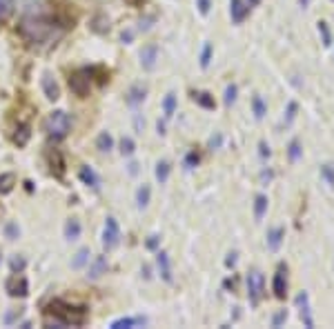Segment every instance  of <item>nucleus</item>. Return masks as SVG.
Returning a JSON list of instances; mask_svg holds the SVG:
<instances>
[{
    "mask_svg": "<svg viewBox=\"0 0 334 329\" xmlns=\"http://www.w3.org/2000/svg\"><path fill=\"white\" fill-rule=\"evenodd\" d=\"M67 25H60L58 20L47 16H25L18 22V34L29 45H52L65 34Z\"/></svg>",
    "mask_w": 334,
    "mask_h": 329,
    "instance_id": "obj_1",
    "label": "nucleus"
},
{
    "mask_svg": "<svg viewBox=\"0 0 334 329\" xmlns=\"http://www.w3.org/2000/svg\"><path fill=\"white\" fill-rule=\"evenodd\" d=\"M87 322V309L74 307V305L60 300H52L45 309V325L47 327H81Z\"/></svg>",
    "mask_w": 334,
    "mask_h": 329,
    "instance_id": "obj_2",
    "label": "nucleus"
},
{
    "mask_svg": "<svg viewBox=\"0 0 334 329\" xmlns=\"http://www.w3.org/2000/svg\"><path fill=\"white\" fill-rule=\"evenodd\" d=\"M69 129H71V118L67 112H54L45 118V131L49 133L52 138H56V140L65 138L67 133H69Z\"/></svg>",
    "mask_w": 334,
    "mask_h": 329,
    "instance_id": "obj_3",
    "label": "nucleus"
},
{
    "mask_svg": "<svg viewBox=\"0 0 334 329\" xmlns=\"http://www.w3.org/2000/svg\"><path fill=\"white\" fill-rule=\"evenodd\" d=\"M69 87L81 98L89 96V89H92V67H83V69L74 71L69 76Z\"/></svg>",
    "mask_w": 334,
    "mask_h": 329,
    "instance_id": "obj_4",
    "label": "nucleus"
},
{
    "mask_svg": "<svg viewBox=\"0 0 334 329\" xmlns=\"http://www.w3.org/2000/svg\"><path fill=\"white\" fill-rule=\"evenodd\" d=\"M263 291H265L263 273H261L259 269H252L250 273H247V296H250V303L259 305L261 298H263Z\"/></svg>",
    "mask_w": 334,
    "mask_h": 329,
    "instance_id": "obj_5",
    "label": "nucleus"
},
{
    "mask_svg": "<svg viewBox=\"0 0 334 329\" xmlns=\"http://www.w3.org/2000/svg\"><path fill=\"white\" fill-rule=\"evenodd\" d=\"M120 242V227L116 223V218H107L105 223V231H102V245L105 249H114Z\"/></svg>",
    "mask_w": 334,
    "mask_h": 329,
    "instance_id": "obj_6",
    "label": "nucleus"
},
{
    "mask_svg": "<svg viewBox=\"0 0 334 329\" xmlns=\"http://www.w3.org/2000/svg\"><path fill=\"white\" fill-rule=\"evenodd\" d=\"M5 289L9 291V296H20V298H25V296L29 294V283H27L25 276H18V273L14 271V276L7 280Z\"/></svg>",
    "mask_w": 334,
    "mask_h": 329,
    "instance_id": "obj_7",
    "label": "nucleus"
},
{
    "mask_svg": "<svg viewBox=\"0 0 334 329\" xmlns=\"http://www.w3.org/2000/svg\"><path fill=\"white\" fill-rule=\"evenodd\" d=\"M47 160H49V172L56 176L58 180H63L65 178V158H63V154H60L58 149H49L47 151Z\"/></svg>",
    "mask_w": 334,
    "mask_h": 329,
    "instance_id": "obj_8",
    "label": "nucleus"
},
{
    "mask_svg": "<svg viewBox=\"0 0 334 329\" xmlns=\"http://www.w3.org/2000/svg\"><path fill=\"white\" fill-rule=\"evenodd\" d=\"M272 289H274L276 298H285V294H288V267L285 265H278V269L274 273V285H272Z\"/></svg>",
    "mask_w": 334,
    "mask_h": 329,
    "instance_id": "obj_9",
    "label": "nucleus"
},
{
    "mask_svg": "<svg viewBox=\"0 0 334 329\" xmlns=\"http://www.w3.org/2000/svg\"><path fill=\"white\" fill-rule=\"evenodd\" d=\"M229 14H232L234 22H243L250 14V3L245 0H229Z\"/></svg>",
    "mask_w": 334,
    "mask_h": 329,
    "instance_id": "obj_10",
    "label": "nucleus"
},
{
    "mask_svg": "<svg viewBox=\"0 0 334 329\" xmlns=\"http://www.w3.org/2000/svg\"><path fill=\"white\" fill-rule=\"evenodd\" d=\"M296 305H299V309H301V318H303V322H305V327L312 329L314 320H312V314H310V303H307V294H305V291H301V294L296 296Z\"/></svg>",
    "mask_w": 334,
    "mask_h": 329,
    "instance_id": "obj_11",
    "label": "nucleus"
},
{
    "mask_svg": "<svg viewBox=\"0 0 334 329\" xmlns=\"http://www.w3.org/2000/svg\"><path fill=\"white\" fill-rule=\"evenodd\" d=\"M156 56H159V47L156 45H147L145 49L141 51V63L145 69H154V65H156Z\"/></svg>",
    "mask_w": 334,
    "mask_h": 329,
    "instance_id": "obj_12",
    "label": "nucleus"
},
{
    "mask_svg": "<svg viewBox=\"0 0 334 329\" xmlns=\"http://www.w3.org/2000/svg\"><path fill=\"white\" fill-rule=\"evenodd\" d=\"M42 91H45V96H47L49 100H58V98H60V89H58L56 80H54L49 74L42 76Z\"/></svg>",
    "mask_w": 334,
    "mask_h": 329,
    "instance_id": "obj_13",
    "label": "nucleus"
},
{
    "mask_svg": "<svg viewBox=\"0 0 334 329\" xmlns=\"http://www.w3.org/2000/svg\"><path fill=\"white\" fill-rule=\"evenodd\" d=\"M156 263H159L163 280H165V283H172V265H169V256L165 252H159L156 254Z\"/></svg>",
    "mask_w": 334,
    "mask_h": 329,
    "instance_id": "obj_14",
    "label": "nucleus"
},
{
    "mask_svg": "<svg viewBox=\"0 0 334 329\" xmlns=\"http://www.w3.org/2000/svg\"><path fill=\"white\" fill-rule=\"evenodd\" d=\"M105 271H107V260H105V256H96V258H94V263H92V267H89L87 278L98 280V278H100Z\"/></svg>",
    "mask_w": 334,
    "mask_h": 329,
    "instance_id": "obj_15",
    "label": "nucleus"
},
{
    "mask_svg": "<svg viewBox=\"0 0 334 329\" xmlns=\"http://www.w3.org/2000/svg\"><path fill=\"white\" fill-rule=\"evenodd\" d=\"M78 176H81V180H83L87 187H92V189H98L100 178H98V176H96V172H94L92 167H81V172H78Z\"/></svg>",
    "mask_w": 334,
    "mask_h": 329,
    "instance_id": "obj_16",
    "label": "nucleus"
},
{
    "mask_svg": "<svg viewBox=\"0 0 334 329\" xmlns=\"http://www.w3.org/2000/svg\"><path fill=\"white\" fill-rule=\"evenodd\" d=\"M283 236H285V231H283L281 227H276V229H270V231H267V247H270V252H276V249L281 247Z\"/></svg>",
    "mask_w": 334,
    "mask_h": 329,
    "instance_id": "obj_17",
    "label": "nucleus"
},
{
    "mask_svg": "<svg viewBox=\"0 0 334 329\" xmlns=\"http://www.w3.org/2000/svg\"><path fill=\"white\" fill-rule=\"evenodd\" d=\"M149 196H151L149 185L138 187V191H136V205H138V209H145V207L149 205Z\"/></svg>",
    "mask_w": 334,
    "mask_h": 329,
    "instance_id": "obj_18",
    "label": "nucleus"
},
{
    "mask_svg": "<svg viewBox=\"0 0 334 329\" xmlns=\"http://www.w3.org/2000/svg\"><path fill=\"white\" fill-rule=\"evenodd\" d=\"M78 236H81V223H78L76 218H71V221L65 225V238L67 240H76Z\"/></svg>",
    "mask_w": 334,
    "mask_h": 329,
    "instance_id": "obj_19",
    "label": "nucleus"
},
{
    "mask_svg": "<svg viewBox=\"0 0 334 329\" xmlns=\"http://www.w3.org/2000/svg\"><path fill=\"white\" fill-rule=\"evenodd\" d=\"M136 325H145V318H118L112 322V329H123V327H136Z\"/></svg>",
    "mask_w": 334,
    "mask_h": 329,
    "instance_id": "obj_20",
    "label": "nucleus"
},
{
    "mask_svg": "<svg viewBox=\"0 0 334 329\" xmlns=\"http://www.w3.org/2000/svg\"><path fill=\"white\" fill-rule=\"evenodd\" d=\"M87 260H89V249L83 247V249H78V254L74 256V260H71V267H74V269H83V267L87 265Z\"/></svg>",
    "mask_w": 334,
    "mask_h": 329,
    "instance_id": "obj_21",
    "label": "nucleus"
},
{
    "mask_svg": "<svg viewBox=\"0 0 334 329\" xmlns=\"http://www.w3.org/2000/svg\"><path fill=\"white\" fill-rule=\"evenodd\" d=\"M16 185V176L14 174H0V194H9Z\"/></svg>",
    "mask_w": 334,
    "mask_h": 329,
    "instance_id": "obj_22",
    "label": "nucleus"
},
{
    "mask_svg": "<svg viewBox=\"0 0 334 329\" xmlns=\"http://www.w3.org/2000/svg\"><path fill=\"white\" fill-rule=\"evenodd\" d=\"M265 211H267V198L256 196V200H254V218H256V221H263Z\"/></svg>",
    "mask_w": 334,
    "mask_h": 329,
    "instance_id": "obj_23",
    "label": "nucleus"
},
{
    "mask_svg": "<svg viewBox=\"0 0 334 329\" xmlns=\"http://www.w3.org/2000/svg\"><path fill=\"white\" fill-rule=\"evenodd\" d=\"M194 100L205 109H214V98H212L208 91H196V94H194Z\"/></svg>",
    "mask_w": 334,
    "mask_h": 329,
    "instance_id": "obj_24",
    "label": "nucleus"
},
{
    "mask_svg": "<svg viewBox=\"0 0 334 329\" xmlns=\"http://www.w3.org/2000/svg\"><path fill=\"white\" fill-rule=\"evenodd\" d=\"M174 112H176V96L167 94L165 100H163V114H165V118H172Z\"/></svg>",
    "mask_w": 334,
    "mask_h": 329,
    "instance_id": "obj_25",
    "label": "nucleus"
},
{
    "mask_svg": "<svg viewBox=\"0 0 334 329\" xmlns=\"http://www.w3.org/2000/svg\"><path fill=\"white\" fill-rule=\"evenodd\" d=\"M29 136H32V131H29V125H20V129H18V133L14 136V143L18 145V147H25Z\"/></svg>",
    "mask_w": 334,
    "mask_h": 329,
    "instance_id": "obj_26",
    "label": "nucleus"
},
{
    "mask_svg": "<svg viewBox=\"0 0 334 329\" xmlns=\"http://www.w3.org/2000/svg\"><path fill=\"white\" fill-rule=\"evenodd\" d=\"M252 109H254V116H256V120H261L267 114V107H265V102H263L261 96H254V98H252Z\"/></svg>",
    "mask_w": 334,
    "mask_h": 329,
    "instance_id": "obj_27",
    "label": "nucleus"
},
{
    "mask_svg": "<svg viewBox=\"0 0 334 329\" xmlns=\"http://www.w3.org/2000/svg\"><path fill=\"white\" fill-rule=\"evenodd\" d=\"M96 147H98L100 151H109V149L114 147V138L109 136L107 131H102L100 136H98V140H96Z\"/></svg>",
    "mask_w": 334,
    "mask_h": 329,
    "instance_id": "obj_28",
    "label": "nucleus"
},
{
    "mask_svg": "<svg viewBox=\"0 0 334 329\" xmlns=\"http://www.w3.org/2000/svg\"><path fill=\"white\" fill-rule=\"evenodd\" d=\"M319 34H321V40H323V47H330L332 45V32L327 27L325 20H319Z\"/></svg>",
    "mask_w": 334,
    "mask_h": 329,
    "instance_id": "obj_29",
    "label": "nucleus"
},
{
    "mask_svg": "<svg viewBox=\"0 0 334 329\" xmlns=\"http://www.w3.org/2000/svg\"><path fill=\"white\" fill-rule=\"evenodd\" d=\"M14 14V0H0V22H5Z\"/></svg>",
    "mask_w": 334,
    "mask_h": 329,
    "instance_id": "obj_30",
    "label": "nucleus"
},
{
    "mask_svg": "<svg viewBox=\"0 0 334 329\" xmlns=\"http://www.w3.org/2000/svg\"><path fill=\"white\" fill-rule=\"evenodd\" d=\"M169 169H172V167H169V162H165V160L159 162V164H156V178H159L161 182H167V178H169Z\"/></svg>",
    "mask_w": 334,
    "mask_h": 329,
    "instance_id": "obj_31",
    "label": "nucleus"
},
{
    "mask_svg": "<svg viewBox=\"0 0 334 329\" xmlns=\"http://www.w3.org/2000/svg\"><path fill=\"white\" fill-rule=\"evenodd\" d=\"M134 151H136V145H134L132 138H123V140H120V154H123V156H132Z\"/></svg>",
    "mask_w": 334,
    "mask_h": 329,
    "instance_id": "obj_32",
    "label": "nucleus"
},
{
    "mask_svg": "<svg viewBox=\"0 0 334 329\" xmlns=\"http://www.w3.org/2000/svg\"><path fill=\"white\" fill-rule=\"evenodd\" d=\"M132 102V105H136V102H141V100H145V89H141V87H134L132 91H130V98H127Z\"/></svg>",
    "mask_w": 334,
    "mask_h": 329,
    "instance_id": "obj_33",
    "label": "nucleus"
},
{
    "mask_svg": "<svg viewBox=\"0 0 334 329\" xmlns=\"http://www.w3.org/2000/svg\"><path fill=\"white\" fill-rule=\"evenodd\" d=\"M321 176L327 180V185L334 189V167L332 164H325V167H321Z\"/></svg>",
    "mask_w": 334,
    "mask_h": 329,
    "instance_id": "obj_34",
    "label": "nucleus"
},
{
    "mask_svg": "<svg viewBox=\"0 0 334 329\" xmlns=\"http://www.w3.org/2000/svg\"><path fill=\"white\" fill-rule=\"evenodd\" d=\"M288 156H290V160H299V156H301V145H299V140H292V143H290Z\"/></svg>",
    "mask_w": 334,
    "mask_h": 329,
    "instance_id": "obj_35",
    "label": "nucleus"
},
{
    "mask_svg": "<svg viewBox=\"0 0 334 329\" xmlns=\"http://www.w3.org/2000/svg\"><path fill=\"white\" fill-rule=\"evenodd\" d=\"M210 58H212V45H210V42H205L203 53H200V67H203V69L210 65Z\"/></svg>",
    "mask_w": 334,
    "mask_h": 329,
    "instance_id": "obj_36",
    "label": "nucleus"
},
{
    "mask_svg": "<svg viewBox=\"0 0 334 329\" xmlns=\"http://www.w3.org/2000/svg\"><path fill=\"white\" fill-rule=\"evenodd\" d=\"M234 100H236V85H227V89H225V105L229 107Z\"/></svg>",
    "mask_w": 334,
    "mask_h": 329,
    "instance_id": "obj_37",
    "label": "nucleus"
},
{
    "mask_svg": "<svg viewBox=\"0 0 334 329\" xmlns=\"http://www.w3.org/2000/svg\"><path fill=\"white\" fill-rule=\"evenodd\" d=\"M198 160H200V158H198V154H196V151H190V154L185 156V167H187V169L196 167V164H198Z\"/></svg>",
    "mask_w": 334,
    "mask_h": 329,
    "instance_id": "obj_38",
    "label": "nucleus"
},
{
    "mask_svg": "<svg viewBox=\"0 0 334 329\" xmlns=\"http://www.w3.org/2000/svg\"><path fill=\"white\" fill-rule=\"evenodd\" d=\"M296 109H299V105H296V102H290V105H288V116H285V125H290V123L294 120Z\"/></svg>",
    "mask_w": 334,
    "mask_h": 329,
    "instance_id": "obj_39",
    "label": "nucleus"
},
{
    "mask_svg": "<svg viewBox=\"0 0 334 329\" xmlns=\"http://www.w3.org/2000/svg\"><path fill=\"white\" fill-rule=\"evenodd\" d=\"M285 318H288V312H285V309H281V312H278L274 318H272V327H281L283 322H285Z\"/></svg>",
    "mask_w": 334,
    "mask_h": 329,
    "instance_id": "obj_40",
    "label": "nucleus"
},
{
    "mask_svg": "<svg viewBox=\"0 0 334 329\" xmlns=\"http://www.w3.org/2000/svg\"><path fill=\"white\" fill-rule=\"evenodd\" d=\"M5 231H7V238H11V240L18 238V227H16L14 223H9L7 227H5Z\"/></svg>",
    "mask_w": 334,
    "mask_h": 329,
    "instance_id": "obj_41",
    "label": "nucleus"
},
{
    "mask_svg": "<svg viewBox=\"0 0 334 329\" xmlns=\"http://www.w3.org/2000/svg\"><path fill=\"white\" fill-rule=\"evenodd\" d=\"M210 7H212L210 0H198V11H200L203 16H208V14H210Z\"/></svg>",
    "mask_w": 334,
    "mask_h": 329,
    "instance_id": "obj_42",
    "label": "nucleus"
},
{
    "mask_svg": "<svg viewBox=\"0 0 334 329\" xmlns=\"http://www.w3.org/2000/svg\"><path fill=\"white\" fill-rule=\"evenodd\" d=\"M22 267H25V260H22V258H14V260H11V269H14V271H20Z\"/></svg>",
    "mask_w": 334,
    "mask_h": 329,
    "instance_id": "obj_43",
    "label": "nucleus"
},
{
    "mask_svg": "<svg viewBox=\"0 0 334 329\" xmlns=\"http://www.w3.org/2000/svg\"><path fill=\"white\" fill-rule=\"evenodd\" d=\"M259 149H261V156H263V158H265V156H270V147H267V143H261V145H259Z\"/></svg>",
    "mask_w": 334,
    "mask_h": 329,
    "instance_id": "obj_44",
    "label": "nucleus"
},
{
    "mask_svg": "<svg viewBox=\"0 0 334 329\" xmlns=\"http://www.w3.org/2000/svg\"><path fill=\"white\" fill-rule=\"evenodd\" d=\"M225 265H227V267H234V265H236V254H234V252H232V254H229V256H227V260H225Z\"/></svg>",
    "mask_w": 334,
    "mask_h": 329,
    "instance_id": "obj_45",
    "label": "nucleus"
},
{
    "mask_svg": "<svg viewBox=\"0 0 334 329\" xmlns=\"http://www.w3.org/2000/svg\"><path fill=\"white\" fill-rule=\"evenodd\" d=\"M156 245H159V236H151V238L147 240V247H149V249H154Z\"/></svg>",
    "mask_w": 334,
    "mask_h": 329,
    "instance_id": "obj_46",
    "label": "nucleus"
},
{
    "mask_svg": "<svg viewBox=\"0 0 334 329\" xmlns=\"http://www.w3.org/2000/svg\"><path fill=\"white\" fill-rule=\"evenodd\" d=\"M125 3H127V5H132V7H141L145 0H125Z\"/></svg>",
    "mask_w": 334,
    "mask_h": 329,
    "instance_id": "obj_47",
    "label": "nucleus"
},
{
    "mask_svg": "<svg viewBox=\"0 0 334 329\" xmlns=\"http://www.w3.org/2000/svg\"><path fill=\"white\" fill-rule=\"evenodd\" d=\"M218 145H221V136H216V138L210 140V147H218Z\"/></svg>",
    "mask_w": 334,
    "mask_h": 329,
    "instance_id": "obj_48",
    "label": "nucleus"
},
{
    "mask_svg": "<svg viewBox=\"0 0 334 329\" xmlns=\"http://www.w3.org/2000/svg\"><path fill=\"white\" fill-rule=\"evenodd\" d=\"M159 133H161V136H163V133H165V125H163L161 120H159Z\"/></svg>",
    "mask_w": 334,
    "mask_h": 329,
    "instance_id": "obj_49",
    "label": "nucleus"
},
{
    "mask_svg": "<svg viewBox=\"0 0 334 329\" xmlns=\"http://www.w3.org/2000/svg\"><path fill=\"white\" fill-rule=\"evenodd\" d=\"M299 3H301V7H303V9H305V7H307V5H310V0H299Z\"/></svg>",
    "mask_w": 334,
    "mask_h": 329,
    "instance_id": "obj_50",
    "label": "nucleus"
},
{
    "mask_svg": "<svg viewBox=\"0 0 334 329\" xmlns=\"http://www.w3.org/2000/svg\"><path fill=\"white\" fill-rule=\"evenodd\" d=\"M247 3H250V7H254V5H259L261 0H247Z\"/></svg>",
    "mask_w": 334,
    "mask_h": 329,
    "instance_id": "obj_51",
    "label": "nucleus"
}]
</instances>
